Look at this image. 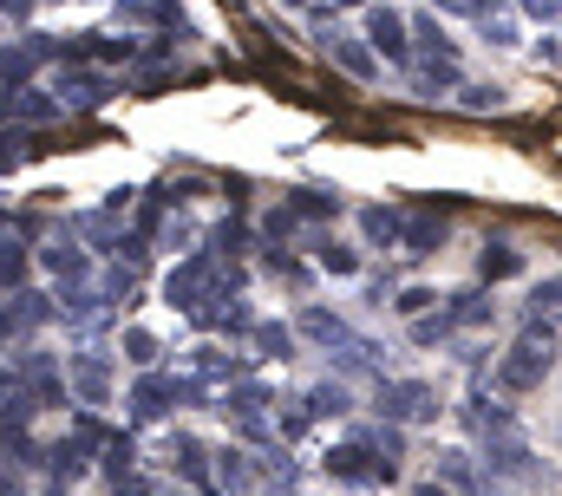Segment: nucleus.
Returning <instances> with one entry per match:
<instances>
[{"instance_id":"1","label":"nucleus","mask_w":562,"mask_h":496,"mask_svg":"<svg viewBox=\"0 0 562 496\" xmlns=\"http://www.w3.org/2000/svg\"><path fill=\"white\" fill-rule=\"evenodd\" d=\"M557 367V340H550V327H537L530 320V334L504 353V367H497V385L504 392H530V385H543V372Z\"/></svg>"},{"instance_id":"2","label":"nucleus","mask_w":562,"mask_h":496,"mask_svg":"<svg viewBox=\"0 0 562 496\" xmlns=\"http://www.w3.org/2000/svg\"><path fill=\"white\" fill-rule=\"evenodd\" d=\"M380 412L400 418V425H419V418L438 412V398H431V385H419V379H400V385H380Z\"/></svg>"},{"instance_id":"3","label":"nucleus","mask_w":562,"mask_h":496,"mask_svg":"<svg viewBox=\"0 0 562 496\" xmlns=\"http://www.w3.org/2000/svg\"><path fill=\"white\" fill-rule=\"evenodd\" d=\"M203 301H216V294H210V255H196V261H183V268L170 274V307L203 314Z\"/></svg>"},{"instance_id":"4","label":"nucleus","mask_w":562,"mask_h":496,"mask_svg":"<svg viewBox=\"0 0 562 496\" xmlns=\"http://www.w3.org/2000/svg\"><path fill=\"white\" fill-rule=\"evenodd\" d=\"M367 40H373V46H380L386 59H400V66L413 59V40H406V20H400L393 7H373V13H367Z\"/></svg>"},{"instance_id":"5","label":"nucleus","mask_w":562,"mask_h":496,"mask_svg":"<svg viewBox=\"0 0 562 496\" xmlns=\"http://www.w3.org/2000/svg\"><path fill=\"white\" fill-rule=\"evenodd\" d=\"M105 379H112V360L105 353H72V385L86 405H105Z\"/></svg>"},{"instance_id":"6","label":"nucleus","mask_w":562,"mask_h":496,"mask_svg":"<svg viewBox=\"0 0 562 496\" xmlns=\"http://www.w3.org/2000/svg\"><path fill=\"white\" fill-rule=\"evenodd\" d=\"M59 99H66V105H79V112H92V105H105L112 92H105V79H99V72H59Z\"/></svg>"},{"instance_id":"7","label":"nucleus","mask_w":562,"mask_h":496,"mask_svg":"<svg viewBox=\"0 0 562 496\" xmlns=\"http://www.w3.org/2000/svg\"><path fill=\"white\" fill-rule=\"evenodd\" d=\"M491 471H497V477H524V471H530V451H524L510 431H497V444H491Z\"/></svg>"},{"instance_id":"8","label":"nucleus","mask_w":562,"mask_h":496,"mask_svg":"<svg viewBox=\"0 0 562 496\" xmlns=\"http://www.w3.org/2000/svg\"><path fill=\"white\" fill-rule=\"evenodd\" d=\"M321 33H327V46L340 53V66H347V72H360V79H373V59H367V46H353V40H347L340 26H321Z\"/></svg>"},{"instance_id":"9","label":"nucleus","mask_w":562,"mask_h":496,"mask_svg":"<svg viewBox=\"0 0 562 496\" xmlns=\"http://www.w3.org/2000/svg\"><path fill=\"white\" fill-rule=\"evenodd\" d=\"M216 484H223V491H249V484H256V464H249L243 451H223V458H216Z\"/></svg>"},{"instance_id":"10","label":"nucleus","mask_w":562,"mask_h":496,"mask_svg":"<svg viewBox=\"0 0 562 496\" xmlns=\"http://www.w3.org/2000/svg\"><path fill=\"white\" fill-rule=\"evenodd\" d=\"M301 334H307V340H321V347H340V340H347V327H340L334 314H321V307H307V314H301Z\"/></svg>"},{"instance_id":"11","label":"nucleus","mask_w":562,"mask_h":496,"mask_svg":"<svg viewBox=\"0 0 562 496\" xmlns=\"http://www.w3.org/2000/svg\"><path fill=\"white\" fill-rule=\"evenodd\" d=\"M530 320H537V327L562 320V281H543V288L530 294Z\"/></svg>"},{"instance_id":"12","label":"nucleus","mask_w":562,"mask_h":496,"mask_svg":"<svg viewBox=\"0 0 562 496\" xmlns=\"http://www.w3.org/2000/svg\"><path fill=\"white\" fill-rule=\"evenodd\" d=\"M438 243H445V223H438V216H419V223L406 229V248H413V255H431Z\"/></svg>"},{"instance_id":"13","label":"nucleus","mask_w":562,"mask_h":496,"mask_svg":"<svg viewBox=\"0 0 562 496\" xmlns=\"http://www.w3.org/2000/svg\"><path fill=\"white\" fill-rule=\"evenodd\" d=\"M438 471H445V484H451V491H477V484H471V464H464V451H438Z\"/></svg>"},{"instance_id":"14","label":"nucleus","mask_w":562,"mask_h":496,"mask_svg":"<svg viewBox=\"0 0 562 496\" xmlns=\"http://www.w3.org/2000/svg\"><path fill=\"white\" fill-rule=\"evenodd\" d=\"M170 458H177V471H183V477H196V484H203V444H196V438H177V444H170Z\"/></svg>"},{"instance_id":"15","label":"nucleus","mask_w":562,"mask_h":496,"mask_svg":"<svg viewBox=\"0 0 562 496\" xmlns=\"http://www.w3.org/2000/svg\"><path fill=\"white\" fill-rule=\"evenodd\" d=\"M53 112H59L53 99H40V92H13V119H33V124H46Z\"/></svg>"},{"instance_id":"16","label":"nucleus","mask_w":562,"mask_h":496,"mask_svg":"<svg viewBox=\"0 0 562 496\" xmlns=\"http://www.w3.org/2000/svg\"><path fill=\"white\" fill-rule=\"evenodd\" d=\"M46 268H53V274H72V281H79V274H86V255H79V248H46Z\"/></svg>"},{"instance_id":"17","label":"nucleus","mask_w":562,"mask_h":496,"mask_svg":"<svg viewBox=\"0 0 562 496\" xmlns=\"http://www.w3.org/2000/svg\"><path fill=\"white\" fill-rule=\"evenodd\" d=\"M294 210H301V216H334V210H340V196H321V190H301V196H294Z\"/></svg>"},{"instance_id":"18","label":"nucleus","mask_w":562,"mask_h":496,"mask_svg":"<svg viewBox=\"0 0 562 496\" xmlns=\"http://www.w3.org/2000/svg\"><path fill=\"white\" fill-rule=\"evenodd\" d=\"M367 236H373V243H393V236H400V216H393V210H367Z\"/></svg>"},{"instance_id":"19","label":"nucleus","mask_w":562,"mask_h":496,"mask_svg":"<svg viewBox=\"0 0 562 496\" xmlns=\"http://www.w3.org/2000/svg\"><path fill=\"white\" fill-rule=\"evenodd\" d=\"M497 274H517V248H484V281Z\"/></svg>"},{"instance_id":"20","label":"nucleus","mask_w":562,"mask_h":496,"mask_svg":"<svg viewBox=\"0 0 562 496\" xmlns=\"http://www.w3.org/2000/svg\"><path fill=\"white\" fill-rule=\"evenodd\" d=\"M314 412H321V418H327V412L340 418V412H353V405H347V392H340V385H314Z\"/></svg>"},{"instance_id":"21","label":"nucleus","mask_w":562,"mask_h":496,"mask_svg":"<svg viewBox=\"0 0 562 496\" xmlns=\"http://www.w3.org/2000/svg\"><path fill=\"white\" fill-rule=\"evenodd\" d=\"M256 340H262L269 353H281V360H288V347H294V334H288V327H276V320H262V327H256Z\"/></svg>"},{"instance_id":"22","label":"nucleus","mask_w":562,"mask_h":496,"mask_svg":"<svg viewBox=\"0 0 562 496\" xmlns=\"http://www.w3.org/2000/svg\"><path fill=\"white\" fill-rule=\"evenodd\" d=\"M321 268H334V274H353L360 261H353V255H347L340 243H321Z\"/></svg>"},{"instance_id":"23","label":"nucleus","mask_w":562,"mask_h":496,"mask_svg":"<svg viewBox=\"0 0 562 496\" xmlns=\"http://www.w3.org/2000/svg\"><path fill=\"white\" fill-rule=\"evenodd\" d=\"M26 274V255H20V243H0V281H20Z\"/></svg>"},{"instance_id":"24","label":"nucleus","mask_w":562,"mask_h":496,"mask_svg":"<svg viewBox=\"0 0 562 496\" xmlns=\"http://www.w3.org/2000/svg\"><path fill=\"white\" fill-rule=\"evenodd\" d=\"M125 353H132L138 367H150V360H157V340H150V334H138V327H132V334H125Z\"/></svg>"},{"instance_id":"25","label":"nucleus","mask_w":562,"mask_h":496,"mask_svg":"<svg viewBox=\"0 0 562 496\" xmlns=\"http://www.w3.org/2000/svg\"><path fill=\"white\" fill-rule=\"evenodd\" d=\"M484 33H491V40H497V46H510V20H504V13H497V20H491V13H484Z\"/></svg>"},{"instance_id":"26","label":"nucleus","mask_w":562,"mask_h":496,"mask_svg":"<svg viewBox=\"0 0 562 496\" xmlns=\"http://www.w3.org/2000/svg\"><path fill=\"white\" fill-rule=\"evenodd\" d=\"M524 13H537V20H557L562 0H524Z\"/></svg>"},{"instance_id":"27","label":"nucleus","mask_w":562,"mask_h":496,"mask_svg":"<svg viewBox=\"0 0 562 496\" xmlns=\"http://www.w3.org/2000/svg\"><path fill=\"white\" fill-rule=\"evenodd\" d=\"M431 301H438V294H425V288H413V294L400 301V314H419V307H431Z\"/></svg>"},{"instance_id":"28","label":"nucleus","mask_w":562,"mask_h":496,"mask_svg":"<svg viewBox=\"0 0 562 496\" xmlns=\"http://www.w3.org/2000/svg\"><path fill=\"white\" fill-rule=\"evenodd\" d=\"M0 496H26V491H20V484H0Z\"/></svg>"},{"instance_id":"29","label":"nucleus","mask_w":562,"mask_h":496,"mask_svg":"<svg viewBox=\"0 0 562 496\" xmlns=\"http://www.w3.org/2000/svg\"><path fill=\"white\" fill-rule=\"evenodd\" d=\"M419 496H451V491H438V484H425V491Z\"/></svg>"},{"instance_id":"30","label":"nucleus","mask_w":562,"mask_h":496,"mask_svg":"<svg viewBox=\"0 0 562 496\" xmlns=\"http://www.w3.org/2000/svg\"><path fill=\"white\" fill-rule=\"evenodd\" d=\"M288 7H307V0H288Z\"/></svg>"},{"instance_id":"31","label":"nucleus","mask_w":562,"mask_h":496,"mask_svg":"<svg viewBox=\"0 0 562 496\" xmlns=\"http://www.w3.org/2000/svg\"><path fill=\"white\" fill-rule=\"evenodd\" d=\"M281 496H294V491H281Z\"/></svg>"}]
</instances>
